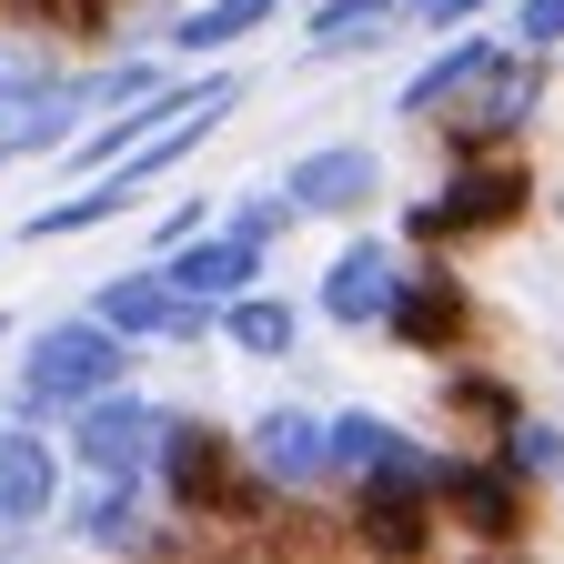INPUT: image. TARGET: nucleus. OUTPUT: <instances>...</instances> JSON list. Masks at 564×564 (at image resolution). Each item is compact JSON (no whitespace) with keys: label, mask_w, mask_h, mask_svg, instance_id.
<instances>
[{"label":"nucleus","mask_w":564,"mask_h":564,"mask_svg":"<svg viewBox=\"0 0 564 564\" xmlns=\"http://www.w3.org/2000/svg\"><path fill=\"white\" fill-rule=\"evenodd\" d=\"M131 333H111L91 303L82 313H61V323H31L21 333V373H11V413H31V423H61L70 403H91V393H111V383H131Z\"/></svg>","instance_id":"nucleus-2"},{"label":"nucleus","mask_w":564,"mask_h":564,"mask_svg":"<svg viewBox=\"0 0 564 564\" xmlns=\"http://www.w3.org/2000/svg\"><path fill=\"white\" fill-rule=\"evenodd\" d=\"M61 534L91 544V554H152V544H172L182 524H172V514L152 524V474H70Z\"/></svg>","instance_id":"nucleus-10"},{"label":"nucleus","mask_w":564,"mask_h":564,"mask_svg":"<svg viewBox=\"0 0 564 564\" xmlns=\"http://www.w3.org/2000/svg\"><path fill=\"white\" fill-rule=\"evenodd\" d=\"M91 313H101L111 333H131V343H212V333H223V303L182 293L162 262H121L101 293H91Z\"/></svg>","instance_id":"nucleus-9"},{"label":"nucleus","mask_w":564,"mask_h":564,"mask_svg":"<svg viewBox=\"0 0 564 564\" xmlns=\"http://www.w3.org/2000/svg\"><path fill=\"white\" fill-rule=\"evenodd\" d=\"M202 223H212V202H202V192H192V202H172L162 223H152V252H172V242H182V232H202Z\"/></svg>","instance_id":"nucleus-28"},{"label":"nucleus","mask_w":564,"mask_h":564,"mask_svg":"<svg viewBox=\"0 0 564 564\" xmlns=\"http://www.w3.org/2000/svg\"><path fill=\"white\" fill-rule=\"evenodd\" d=\"M505 11H514L524 51H564V0H505Z\"/></svg>","instance_id":"nucleus-26"},{"label":"nucleus","mask_w":564,"mask_h":564,"mask_svg":"<svg viewBox=\"0 0 564 564\" xmlns=\"http://www.w3.org/2000/svg\"><path fill=\"white\" fill-rule=\"evenodd\" d=\"M242 464L262 474L272 505H293V494H323V484H333L323 413H313V403H262V413L242 423Z\"/></svg>","instance_id":"nucleus-11"},{"label":"nucleus","mask_w":564,"mask_h":564,"mask_svg":"<svg viewBox=\"0 0 564 564\" xmlns=\"http://www.w3.org/2000/svg\"><path fill=\"white\" fill-rule=\"evenodd\" d=\"M61 494H70L61 434H51V423H31V413H11V423H0V544L51 534V524H61Z\"/></svg>","instance_id":"nucleus-8"},{"label":"nucleus","mask_w":564,"mask_h":564,"mask_svg":"<svg viewBox=\"0 0 564 564\" xmlns=\"http://www.w3.org/2000/svg\"><path fill=\"white\" fill-rule=\"evenodd\" d=\"M11 323H21V313H0V343H11Z\"/></svg>","instance_id":"nucleus-29"},{"label":"nucleus","mask_w":564,"mask_h":564,"mask_svg":"<svg viewBox=\"0 0 564 564\" xmlns=\"http://www.w3.org/2000/svg\"><path fill=\"white\" fill-rule=\"evenodd\" d=\"M152 262L182 282V293H202V303H232L242 282H262V262H272V252H262V242H242V232L223 223V212H212L202 232H182V242H172V252H152Z\"/></svg>","instance_id":"nucleus-15"},{"label":"nucleus","mask_w":564,"mask_h":564,"mask_svg":"<svg viewBox=\"0 0 564 564\" xmlns=\"http://www.w3.org/2000/svg\"><path fill=\"white\" fill-rule=\"evenodd\" d=\"M223 223H232L242 242H262V252H272L282 232H293V223H303V212H293V202H282V182H272V192H242V202L223 212Z\"/></svg>","instance_id":"nucleus-25"},{"label":"nucleus","mask_w":564,"mask_h":564,"mask_svg":"<svg viewBox=\"0 0 564 564\" xmlns=\"http://www.w3.org/2000/svg\"><path fill=\"white\" fill-rule=\"evenodd\" d=\"M162 82H172L162 61H141V51H121V61L82 70V101H91V111H111V101H141V91H162Z\"/></svg>","instance_id":"nucleus-23"},{"label":"nucleus","mask_w":564,"mask_h":564,"mask_svg":"<svg viewBox=\"0 0 564 564\" xmlns=\"http://www.w3.org/2000/svg\"><path fill=\"white\" fill-rule=\"evenodd\" d=\"M152 505H162L172 524L212 534V524H252L272 494H262V474L242 464V434H223L212 413H172L162 444H152Z\"/></svg>","instance_id":"nucleus-1"},{"label":"nucleus","mask_w":564,"mask_h":564,"mask_svg":"<svg viewBox=\"0 0 564 564\" xmlns=\"http://www.w3.org/2000/svg\"><path fill=\"white\" fill-rule=\"evenodd\" d=\"M383 333H393L403 352H423V364H454V352L474 343V293H464L454 272H444V252L403 262V293H393Z\"/></svg>","instance_id":"nucleus-13"},{"label":"nucleus","mask_w":564,"mask_h":564,"mask_svg":"<svg viewBox=\"0 0 564 564\" xmlns=\"http://www.w3.org/2000/svg\"><path fill=\"white\" fill-rule=\"evenodd\" d=\"M223 343L252 352V364H282V352L303 343V303H293V293H272V282H242V293L223 303Z\"/></svg>","instance_id":"nucleus-18"},{"label":"nucleus","mask_w":564,"mask_h":564,"mask_svg":"<svg viewBox=\"0 0 564 564\" xmlns=\"http://www.w3.org/2000/svg\"><path fill=\"white\" fill-rule=\"evenodd\" d=\"M383 192V152L373 141H323V152L282 162V202L303 212V223H364Z\"/></svg>","instance_id":"nucleus-14"},{"label":"nucleus","mask_w":564,"mask_h":564,"mask_svg":"<svg viewBox=\"0 0 564 564\" xmlns=\"http://www.w3.org/2000/svg\"><path fill=\"white\" fill-rule=\"evenodd\" d=\"M162 423H172V403H162V393L111 383V393H91V403H70V413L51 423V434H61L70 474H152Z\"/></svg>","instance_id":"nucleus-5"},{"label":"nucleus","mask_w":564,"mask_h":564,"mask_svg":"<svg viewBox=\"0 0 564 564\" xmlns=\"http://www.w3.org/2000/svg\"><path fill=\"white\" fill-rule=\"evenodd\" d=\"M282 21V0H192V11L172 21V51L182 61H223V51H242L252 31H272Z\"/></svg>","instance_id":"nucleus-20"},{"label":"nucleus","mask_w":564,"mask_h":564,"mask_svg":"<svg viewBox=\"0 0 564 564\" xmlns=\"http://www.w3.org/2000/svg\"><path fill=\"white\" fill-rule=\"evenodd\" d=\"M494 444L514 454V474L534 484V494H564V423L554 413H534V403H514L505 423H494Z\"/></svg>","instance_id":"nucleus-21"},{"label":"nucleus","mask_w":564,"mask_h":564,"mask_svg":"<svg viewBox=\"0 0 564 564\" xmlns=\"http://www.w3.org/2000/svg\"><path fill=\"white\" fill-rule=\"evenodd\" d=\"M524 202H534V172H524L514 152H464V162H444L434 192L403 212V242H413V252L494 242V232H514V223H524Z\"/></svg>","instance_id":"nucleus-3"},{"label":"nucleus","mask_w":564,"mask_h":564,"mask_svg":"<svg viewBox=\"0 0 564 564\" xmlns=\"http://www.w3.org/2000/svg\"><path fill=\"white\" fill-rule=\"evenodd\" d=\"M484 11H505V0H413V21L434 31V41H444V31H464V21H484Z\"/></svg>","instance_id":"nucleus-27"},{"label":"nucleus","mask_w":564,"mask_h":564,"mask_svg":"<svg viewBox=\"0 0 564 564\" xmlns=\"http://www.w3.org/2000/svg\"><path fill=\"white\" fill-rule=\"evenodd\" d=\"M352 544H373V554H423L444 534V514L423 505V494H352V514H343Z\"/></svg>","instance_id":"nucleus-19"},{"label":"nucleus","mask_w":564,"mask_h":564,"mask_svg":"<svg viewBox=\"0 0 564 564\" xmlns=\"http://www.w3.org/2000/svg\"><path fill=\"white\" fill-rule=\"evenodd\" d=\"M544 61H554V51H524V41H505V51H494V61L474 70V91H464L454 111H434L454 162H464V152H514V141L534 131V111H544V82H554Z\"/></svg>","instance_id":"nucleus-4"},{"label":"nucleus","mask_w":564,"mask_h":564,"mask_svg":"<svg viewBox=\"0 0 564 564\" xmlns=\"http://www.w3.org/2000/svg\"><path fill=\"white\" fill-rule=\"evenodd\" d=\"M141 192H152V182H131V172H82V192L41 202L31 223L11 232V242H61V232H91V223H121V212H141Z\"/></svg>","instance_id":"nucleus-17"},{"label":"nucleus","mask_w":564,"mask_h":564,"mask_svg":"<svg viewBox=\"0 0 564 564\" xmlns=\"http://www.w3.org/2000/svg\"><path fill=\"white\" fill-rule=\"evenodd\" d=\"M393 293H403V242L352 232V242H333V262H323V282H313V313H323L333 333H383Z\"/></svg>","instance_id":"nucleus-12"},{"label":"nucleus","mask_w":564,"mask_h":564,"mask_svg":"<svg viewBox=\"0 0 564 564\" xmlns=\"http://www.w3.org/2000/svg\"><path fill=\"white\" fill-rule=\"evenodd\" d=\"M393 21H413V0H313V11H303V41L313 51H352V41H383Z\"/></svg>","instance_id":"nucleus-22"},{"label":"nucleus","mask_w":564,"mask_h":564,"mask_svg":"<svg viewBox=\"0 0 564 564\" xmlns=\"http://www.w3.org/2000/svg\"><path fill=\"white\" fill-rule=\"evenodd\" d=\"M434 514H444V534H464V544H524V524H534V484L514 474L505 444H494V454H444V474H434Z\"/></svg>","instance_id":"nucleus-6"},{"label":"nucleus","mask_w":564,"mask_h":564,"mask_svg":"<svg viewBox=\"0 0 564 564\" xmlns=\"http://www.w3.org/2000/svg\"><path fill=\"white\" fill-rule=\"evenodd\" d=\"M444 403H454V413H474V423H505L524 393H514V383H494V373H464V364H444Z\"/></svg>","instance_id":"nucleus-24"},{"label":"nucleus","mask_w":564,"mask_h":564,"mask_svg":"<svg viewBox=\"0 0 564 564\" xmlns=\"http://www.w3.org/2000/svg\"><path fill=\"white\" fill-rule=\"evenodd\" d=\"M494 51H505V41H494V31H474V21H464V31H454V41L434 51V61H423V70H413V82H403V91H393V111H403V121H434V111H454V101L474 91V70H484Z\"/></svg>","instance_id":"nucleus-16"},{"label":"nucleus","mask_w":564,"mask_h":564,"mask_svg":"<svg viewBox=\"0 0 564 564\" xmlns=\"http://www.w3.org/2000/svg\"><path fill=\"white\" fill-rule=\"evenodd\" d=\"M82 82L51 61H0V172L11 162H61L70 131H82Z\"/></svg>","instance_id":"nucleus-7"}]
</instances>
